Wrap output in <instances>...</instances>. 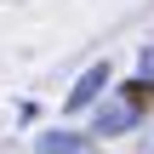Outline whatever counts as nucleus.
<instances>
[{
  "label": "nucleus",
  "mask_w": 154,
  "mask_h": 154,
  "mask_svg": "<svg viewBox=\"0 0 154 154\" xmlns=\"http://www.w3.org/2000/svg\"><path fill=\"white\" fill-rule=\"evenodd\" d=\"M103 86H109V63H91V69H86V74L74 80V91L63 97V109H69V114H80V109H91V103L103 97Z\"/></svg>",
  "instance_id": "f257e3e1"
},
{
  "label": "nucleus",
  "mask_w": 154,
  "mask_h": 154,
  "mask_svg": "<svg viewBox=\"0 0 154 154\" xmlns=\"http://www.w3.org/2000/svg\"><path fill=\"white\" fill-rule=\"evenodd\" d=\"M34 149H40V154H97L91 137H80V131H46Z\"/></svg>",
  "instance_id": "7ed1b4c3"
},
{
  "label": "nucleus",
  "mask_w": 154,
  "mask_h": 154,
  "mask_svg": "<svg viewBox=\"0 0 154 154\" xmlns=\"http://www.w3.org/2000/svg\"><path fill=\"white\" fill-rule=\"evenodd\" d=\"M120 97H126L131 109H154V80H131V86H120Z\"/></svg>",
  "instance_id": "20e7f679"
},
{
  "label": "nucleus",
  "mask_w": 154,
  "mask_h": 154,
  "mask_svg": "<svg viewBox=\"0 0 154 154\" xmlns=\"http://www.w3.org/2000/svg\"><path fill=\"white\" fill-rule=\"evenodd\" d=\"M137 114H143V109H131L126 97H120V103H109V109L97 114V137H114V131H131V126H137Z\"/></svg>",
  "instance_id": "f03ea898"
}]
</instances>
